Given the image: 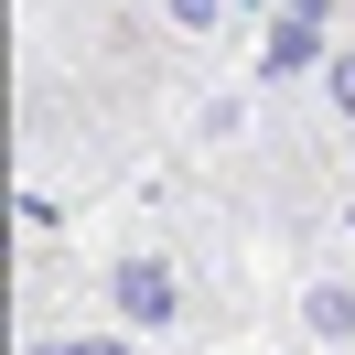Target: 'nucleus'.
Listing matches in <instances>:
<instances>
[{
	"label": "nucleus",
	"mask_w": 355,
	"mask_h": 355,
	"mask_svg": "<svg viewBox=\"0 0 355 355\" xmlns=\"http://www.w3.org/2000/svg\"><path fill=\"white\" fill-rule=\"evenodd\" d=\"M323 108L355 130V44H334V54H323Z\"/></svg>",
	"instance_id": "3"
},
{
	"label": "nucleus",
	"mask_w": 355,
	"mask_h": 355,
	"mask_svg": "<svg viewBox=\"0 0 355 355\" xmlns=\"http://www.w3.org/2000/svg\"><path fill=\"white\" fill-rule=\"evenodd\" d=\"M119 334H130V323H119ZM119 334H76L65 355H130V345H119Z\"/></svg>",
	"instance_id": "5"
},
{
	"label": "nucleus",
	"mask_w": 355,
	"mask_h": 355,
	"mask_svg": "<svg viewBox=\"0 0 355 355\" xmlns=\"http://www.w3.org/2000/svg\"><path fill=\"white\" fill-rule=\"evenodd\" d=\"M302 11H323V0H302Z\"/></svg>",
	"instance_id": "6"
},
{
	"label": "nucleus",
	"mask_w": 355,
	"mask_h": 355,
	"mask_svg": "<svg viewBox=\"0 0 355 355\" xmlns=\"http://www.w3.org/2000/svg\"><path fill=\"white\" fill-rule=\"evenodd\" d=\"M97 302H108V323H130V334H173L183 323V269L151 259V248H130V259L97 269Z\"/></svg>",
	"instance_id": "1"
},
{
	"label": "nucleus",
	"mask_w": 355,
	"mask_h": 355,
	"mask_svg": "<svg viewBox=\"0 0 355 355\" xmlns=\"http://www.w3.org/2000/svg\"><path fill=\"white\" fill-rule=\"evenodd\" d=\"M302 323H312V345H345L355 355V280H312L302 291Z\"/></svg>",
	"instance_id": "2"
},
{
	"label": "nucleus",
	"mask_w": 355,
	"mask_h": 355,
	"mask_svg": "<svg viewBox=\"0 0 355 355\" xmlns=\"http://www.w3.org/2000/svg\"><path fill=\"white\" fill-rule=\"evenodd\" d=\"M162 22H183L194 44H216V33H226V0H162Z\"/></svg>",
	"instance_id": "4"
}]
</instances>
